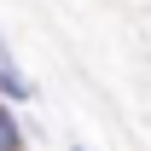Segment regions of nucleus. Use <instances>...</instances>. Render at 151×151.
Segmentation results:
<instances>
[{"label":"nucleus","instance_id":"nucleus-3","mask_svg":"<svg viewBox=\"0 0 151 151\" xmlns=\"http://www.w3.org/2000/svg\"><path fill=\"white\" fill-rule=\"evenodd\" d=\"M76 151H81V145H76Z\"/></svg>","mask_w":151,"mask_h":151},{"label":"nucleus","instance_id":"nucleus-2","mask_svg":"<svg viewBox=\"0 0 151 151\" xmlns=\"http://www.w3.org/2000/svg\"><path fill=\"white\" fill-rule=\"evenodd\" d=\"M0 151H23V145H12V139H6V134H0Z\"/></svg>","mask_w":151,"mask_h":151},{"label":"nucleus","instance_id":"nucleus-1","mask_svg":"<svg viewBox=\"0 0 151 151\" xmlns=\"http://www.w3.org/2000/svg\"><path fill=\"white\" fill-rule=\"evenodd\" d=\"M0 99H12V105H29L35 99V87H29V76L18 64H0Z\"/></svg>","mask_w":151,"mask_h":151}]
</instances>
